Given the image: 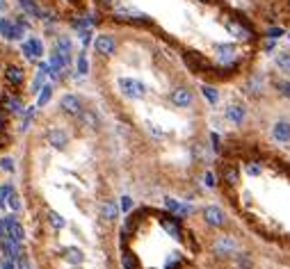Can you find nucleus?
<instances>
[{
  "instance_id": "39",
  "label": "nucleus",
  "mask_w": 290,
  "mask_h": 269,
  "mask_svg": "<svg viewBox=\"0 0 290 269\" xmlns=\"http://www.w3.org/2000/svg\"><path fill=\"white\" fill-rule=\"evenodd\" d=\"M2 240H9V233H7L5 219H0V242H2Z\"/></svg>"
},
{
  "instance_id": "19",
  "label": "nucleus",
  "mask_w": 290,
  "mask_h": 269,
  "mask_svg": "<svg viewBox=\"0 0 290 269\" xmlns=\"http://www.w3.org/2000/svg\"><path fill=\"white\" fill-rule=\"evenodd\" d=\"M62 258H64L69 265H80L82 260H85L82 251L76 249V246H66V249H62Z\"/></svg>"
},
{
  "instance_id": "6",
  "label": "nucleus",
  "mask_w": 290,
  "mask_h": 269,
  "mask_svg": "<svg viewBox=\"0 0 290 269\" xmlns=\"http://www.w3.org/2000/svg\"><path fill=\"white\" fill-rule=\"evenodd\" d=\"M185 62H187V64H190V69L192 71H212V66H211V62H208V59L204 57V55L201 53H185Z\"/></svg>"
},
{
  "instance_id": "10",
  "label": "nucleus",
  "mask_w": 290,
  "mask_h": 269,
  "mask_svg": "<svg viewBox=\"0 0 290 269\" xmlns=\"http://www.w3.org/2000/svg\"><path fill=\"white\" fill-rule=\"evenodd\" d=\"M215 53H217V62L222 64H236V48L229 46V44H217L215 46Z\"/></svg>"
},
{
  "instance_id": "49",
  "label": "nucleus",
  "mask_w": 290,
  "mask_h": 269,
  "mask_svg": "<svg viewBox=\"0 0 290 269\" xmlns=\"http://www.w3.org/2000/svg\"><path fill=\"white\" fill-rule=\"evenodd\" d=\"M288 2H290V0H288Z\"/></svg>"
},
{
  "instance_id": "5",
  "label": "nucleus",
  "mask_w": 290,
  "mask_h": 269,
  "mask_svg": "<svg viewBox=\"0 0 290 269\" xmlns=\"http://www.w3.org/2000/svg\"><path fill=\"white\" fill-rule=\"evenodd\" d=\"M94 48H96L103 57H112L114 48H117V41H114V37H110V34H99L96 41H94Z\"/></svg>"
},
{
  "instance_id": "31",
  "label": "nucleus",
  "mask_w": 290,
  "mask_h": 269,
  "mask_svg": "<svg viewBox=\"0 0 290 269\" xmlns=\"http://www.w3.org/2000/svg\"><path fill=\"white\" fill-rule=\"evenodd\" d=\"M76 71H78V75H87V71H89V64H87V55L80 53L78 55V62H76Z\"/></svg>"
},
{
  "instance_id": "32",
  "label": "nucleus",
  "mask_w": 290,
  "mask_h": 269,
  "mask_svg": "<svg viewBox=\"0 0 290 269\" xmlns=\"http://www.w3.org/2000/svg\"><path fill=\"white\" fill-rule=\"evenodd\" d=\"M14 194V187L9 183L5 185V187H0V208H5L7 201H9V196Z\"/></svg>"
},
{
  "instance_id": "33",
  "label": "nucleus",
  "mask_w": 290,
  "mask_h": 269,
  "mask_svg": "<svg viewBox=\"0 0 290 269\" xmlns=\"http://www.w3.org/2000/svg\"><path fill=\"white\" fill-rule=\"evenodd\" d=\"M236 267H237V269H251V258H249V253H237Z\"/></svg>"
},
{
  "instance_id": "1",
  "label": "nucleus",
  "mask_w": 290,
  "mask_h": 269,
  "mask_svg": "<svg viewBox=\"0 0 290 269\" xmlns=\"http://www.w3.org/2000/svg\"><path fill=\"white\" fill-rule=\"evenodd\" d=\"M23 32H26V25H23L21 21H12V19H2V21H0V34H2L7 41L23 39Z\"/></svg>"
},
{
  "instance_id": "23",
  "label": "nucleus",
  "mask_w": 290,
  "mask_h": 269,
  "mask_svg": "<svg viewBox=\"0 0 290 269\" xmlns=\"http://www.w3.org/2000/svg\"><path fill=\"white\" fill-rule=\"evenodd\" d=\"M19 5L23 7V12H26L27 16H32V19H41V16H44L39 7L34 5V0H19Z\"/></svg>"
},
{
  "instance_id": "9",
  "label": "nucleus",
  "mask_w": 290,
  "mask_h": 269,
  "mask_svg": "<svg viewBox=\"0 0 290 269\" xmlns=\"http://www.w3.org/2000/svg\"><path fill=\"white\" fill-rule=\"evenodd\" d=\"M5 80L9 82L12 87H19L23 85V80H26V73H23V69L16 64H7L5 66Z\"/></svg>"
},
{
  "instance_id": "13",
  "label": "nucleus",
  "mask_w": 290,
  "mask_h": 269,
  "mask_svg": "<svg viewBox=\"0 0 290 269\" xmlns=\"http://www.w3.org/2000/svg\"><path fill=\"white\" fill-rule=\"evenodd\" d=\"M66 142H69V135L62 128H51L48 130V144L53 146V148H64Z\"/></svg>"
},
{
  "instance_id": "7",
  "label": "nucleus",
  "mask_w": 290,
  "mask_h": 269,
  "mask_svg": "<svg viewBox=\"0 0 290 269\" xmlns=\"http://www.w3.org/2000/svg\"><path fill=\"white\" fill-rule=\"evenodd\" d=\"M192 92L187 89V87H178V89H174L172 94H169V100H172L176 107H187V105H192Z\"/></svg>"
},
{
  "instance_id": "18",
  "label": "nucleus",
  "mask_w": 290,
  "mask_h": 269,
  "mask_svg": "<svg viewBox=\"0 0 290 269\" xmlns=\"http://www.w3.org/2000/svg\"><path fill=\"white\" fill-rule=\"evenodd\" d=\"M66 59H69V57L62 55L59 50H53V53H51V71H53L55 78H57L59 73H62V69L66 66Z\"/></svg>"
},
{
  "instance_id": "20",
  "label": "nucleus",
  "mask_w": 290,
  "mask_h": 269,
  "mask_svg": "<svg viewBox=\"0 0 290 269\" xmlns=\"http://www.w3.org/2000/svg\"><path fill=\"white\" fill-rule=\"evenodd\" d=\"M78 121L82 123V128H87V130H96V125H99V119H96V114L89 110H82L78 114Z\"/></svg>"
},
{
  "instance_id": "14",
  "label": "nucleus",
  "mask_w": 290,
  "mask_h": 269,
  "mask_svg": "<svg viewBox=\"0 0 290 269\" xmlns=\"http://www.w3.org/2000/svg\"><path fill=\"white\" fill-rule=\"evenodd\" d=\"M237 178H240V173H237V167L231 162H226L222 164V180H224L226 185H237Z\"/></svg>"
},
{
  "instance_id": "42",
  "label": "nucleus",
  "mask_w": 290,
  "mask_h": 269,
  "mask_svg": "<svg viewBox=\"0 0 290 269\" xmlns=\"http://www.w3.org/2000/svg\"><path fill=\"white\" fill-rule=\"evenodd\" d=\"M247 171H249L251 176H258V173H261V169H258V167H256L254 162H249V164H247Z\"/></svg>"
},
{
  "instance_id": "4",
  "label": "nucleus",
  "mask_w": 290,
  "mask_h": 269,
  "mask_svg": "<svg viewBox=\"0 0 290 269\" xmlns=\"http://www.w3.org/2000/svg\"><path fill=\"white\" fill-rule=\"evenodd\" d=\"M204 221L212 228H224L226 226V215L219 210L217 205H206L204 208Z\"/></svg>"
},
{
  "instance_id": "17",
  "label": "nucleus",
  "mask_w": 290,
  "mask_h": 269,
  "mask_svg": "<svg viewBox=\"0 0 290 269\" xmlns=\"http://www.w3.org/2000/svg\"><path fill=\"white\" fill-rule=\"evenodd\" d=\"M178 221H181L178 217H165V219H162V228H165L172 237L181 240V237H183V233H181V226H178Z\"/></svg>"
},
{
  "instance_id": "27",
  "label": "nucleus",
  "mask_w": 290,
  "mask_h": 269,
  "mask_svg": "<svg viewBox=\"0 0 290 269\" xmlns=\"http://www.w3.org/2000/svg\"><path fill=\"white\" fill-rule=\"evenodd\" d=\"M48 221H51L53 228H64V226H66L64 217L59 215V212H55V210H48Z\"/></svg>"
},
{
  "instance_id": "28",
  "label": "nucleus",
  "mask_w": 290,
  "mask_h": 269,
  "mask_svg": "<svg viewBox=\"0 0 290 269\" xmlns=\"http://www.w3.org/2000/svg\"><path fill=\"white\" fill-rule=\"evenodd\" d=\"M51 96H53V87H51V85H44V87H41L39 98H37V105L44 107V105L48 103V100H51Z\"/></svg>"
},
{
  "instance_id": "34",
  "label": "nucleus",
  "mask_w": 290,
  "mask_h": 269,
  "mask_svg": "<svg viewBox=\"0 0 290 269\" xmlns=\"http://www.w3.org/2000/svg\"><path fill=\"white\" fill-rule=\"evenodd\" d=\"M201 92H204V96H206V98H208V103H212V105L217 103V92H215L212 87L204 85V87H201Z\"/></svg>"
},
{
  "instance_id": "35",
  "label": "nucleus",
  "mask_w": 290,
  "mask_h": 269,
  "mask_svg": "<svg viewBox=\"0 0 290 269\" xmlns=\"http://www.w3.org/2000/svg\"><path fill=\"white\" fill-rule=\"evenodd\" d=\"M7 205H9V208H12L14 212H19L21 208H23V203H21V196H16V194H12V196H9V201H7Z\"/></svg>"
},
{
  "instance_id": "47",
  "label": "nucleus",
  "mask_w": 290,
  "mask_h": 269,
  "mask_svg": "<svg viewBox=\"0 0 290 269\" xmlns=\"http://www.w3.org/2000/svg\"><path fill=\"white\" fill-rule=\"evenodd\" d=\"M2 125H5V114L0 112V128H2Z\"/></svg>"
},
{
  "instance_id": "36",
  "label": "nucleus",
  "mask_w": 290,
  "mask_h": 269,
  "mask_svg": "<svg viewBox=\"0 0 290 269\" xmlns=\"http://www.w3.org/2000/svg\"><path fill=\"white\" fill-rule=\"evenodd\" d=\"M32 117H34L32 107H30V110H26V119H23V123H21V128H23V130H27V125L32 123Z\"/></svg>"
},
{
  "instance_id": "41",
  "label": "nucleus",
  "mask_w": 290,
  "mask_h": 269,
  "mask_svg": "<svg viewBox=\"0 0 290 269\" xmlns=\"http://www.w3.org/2000/svg\"><path fill=\"white\" fill-rule=\"evenodd\" d=\"M0 167H2V169H7V171H12L14 169V162L9 158H2V160H0Z\"/></svg>"
},
{
  "instance_id": "16",
  "label": "nucleus",
  "mask_w": 290,
  "mask_h": 269,
  "mask_svg": "<svg viewBox=\"0 0 290 269\" xmlns=\"http://www.w3.org/2000/svg\"><path fill=\"white\" fill-rule=\"evenodd\" d=\"M272 135L277 142H290V123L288 121H277L272 128Z\"/></svg>"
},
{
  "instance_id": "45",
  "label": "nucleus",
  "mask_w": 290,
  "mask_h": 269,
  "mask_svg": "<svg viewBox=\"0 0 290 269\" xmlns=\"http://www.w3.org/2000/svg\"><path fill=\"white\" fill-rule=\"evenodd\" d=\"M0 269H14V265H12V260H5V263L0 265Z\"/></svg>"
},
{
  "instance_id": "44",
  "label": "nucleus",
  "mask_w": 290,
  "mask_h": 269,
  "mask_svg": "<svg viewBox=\"0 0 290 269\" xmlns=\"http://www.w3.org/2000/svg\"><path fill=\"white\" fill-rule=\"evenodd\" d=\"M19 269H30V265H27V260L23 256L19 258Z\"/></svg>"
},
{
  "instance_id": "3",
  "label": "nucleus",
  "mask_w": 290,
  "mask_h": 269,
  "mask_svg": "<svg viewBox=\"0 0 290 269\" xmlns=\"http://www.w3.org/2000/svg\"><path fill=\"white\" fill-rule=\"evenodd\" d=\"M236 251H237V242L229 235H222L212 242V253L217 258H231Z\"/></svg>"
},
{
  "instance_id": "38",
  "label": "nucleus",
  "mask_w": 290,
  "mask_h": 269,
  "mask_svg": "<svg viewBox=\"0 0 290 269\" xmlns=\"http://www.w3.org/2000/svg\"><path fill=\"white\" fill-rule=\"evenodd\" d=\"M121 210H124V212H131V210H132V198H131V196H124V198H121Z\"/></svg>"
},
{
  "instance_id": "24",
  "label": "nucleus",
  "mask_w": 290,
  "mask_h": 269,
  "mask_svg": "<svg viewBox=\"0 0 290 269\" xmlns=\"http://www.w3.org/2000/svg\"><path fill=\"white\" fill-rule=\"evenodd\" d=\"M274 64H277V69L281 73H288L290 75V53H279L274 57Z\"/></svg>"
},
{
  "instance_id": "29",
  "label": "nucleus",
  "mask_w": 290,
  "mask_h": 269,
  "mask_svg": "<svg viewBox=\"0 0 290 269\" xmlns=\"http://www.w3.org/2000/svg\"><path fill=\"white\" fill-rule=\"evenodd\" d=\"M55 50H59L62 55L69 57V55H71V44H69V39H66V37H59V39L55 41Z\"/></svg>"
},
{
  "instance_id": "46",
  "label": "nucleus",
  "mask_w": 290,
  "mask_h": 269,
  "mask_svg": "<svg viewBox=\"0 0 290 269\" xmlns=\"http://www.w3.org/2000/svg\"><path fill=\"white\" fill-rule=\"evenodd\" d=\"M99 2H101V7H110V5H112V0H99Z\"/></svg>"
},
{
  "instance_id": "8",
  "label": "nucleus",
  "mask_w": 290,
  "mask_h": 269,
  "mask_svg": "<svg viewBox=\"0 0 290 269\" xmlns=\"http://www.w3.org/2000/svg\"><path fill=\"white\" fill-rule=\"evenodd\" d=\"M21 50H23V55H26L27 59H39L41 55H44V44H41L37 37H32V39H27L23 46H21Z\"/></svg>"
},
{
  "instance_id": "15",
  "label": "nucleus",
  "mask_w": 290,
  "mask_h": 269,
  "mask_svg": "<svg viewBox=\"0 0 290 269\" xmlns=\"http://www.w3.org/2000/svg\"><path fill=\"white\" fill-rule=\"evenodd\" d=\"M119 215V205L114 203L112 198H107V201H103L101 203V217L105 219V221H114Z\"/></svg>"
},
{
  "instance_id": "22",
  "label": "nucleus",
  "mask_w": 290,
  "mask_h": 269,
  "mask_svg": "<svg viewBox=\"0 0 290 269\" xmlns=\"http://www.w3.org/2000/svg\"><path fill=\"white\" fill-rule=\"evenodd\" d=\"M244 114H247V112H244V107L242 105H229L226 107V119H229V121H231V123H242L244 121Z\"/></svg>"
},
{
  "instance_id": "30",
  "label": "nucleus",
  "mask_w": 290,
  "mask_h": 269,
  "mask_svg": "<svg viewBox=\"0 0 290 269\" xmlns=\"http://www.w3.org/2000/svg\"><path fill=\"white\" fill-rule=\"evenodd\" d=\"M272 85H274V89H277V92L281 94V96L290 98V82H288V80H274Z\"/></svg>"
},
{
  "instance_id": "2",
  "label": "nucleus",
  "mask_w": 290,
  "mask_h": 269,
  "mask_svg": "<svg viewBox=\"0 0 290 269\" xmlns=\"http://www.w3.org/2000/svg\"><path fill=\"white\" fill-rule=\"evenodd\" d=\"M119 89H121L124 96H128V98H144L146 96L144 82H139V80H135V78H121L119 80Z\"/></svg>"
},
{
  "instance_id": "21",
  "label": "nucleus",
  "mask_w": 290,
  "mask_h": 269,
  "mask_svg": "<svg viewBox=\"0 0 290 269\" xmlns=\"http://www.w3.org/2000/svg\"><path fill=\"white\" fill-rule=\"evenodd\" d=\"M226 27H229V32H231L233 37H237V39H251V30H249V27L240 25V23H236V21H229Z\"/></svg>"
},
{
  "instance_id": "48",
  "label": "nucleus",
  "mask_w": 290,
  "mask_h": 269,
  "mask_svg": "<svg viewBox=\"0 0 290 269\" xmlns=\"http://www.w3.org/2000/svg\"><path fill=\"white\" fill-rule=\"evenodd\" d=\"M201 2H212V0H201Z\"/></svg>"
},
{
  "instance_id": "37",
  "label": "nucleus",
  "mask_w": 290,
  "mask_h": 269,
  "mask_svg": "<svg viewBox=\"0 0 290 269\" xmlns=\"http://www.w3.org/2000/svg\"><path fill=\"white\" fill-rule=\"evenodd\" d=\"M5 105L9 107V112H21L23 107H21V103L16 98H12V100H5Z\"/></svg>"
},
{
  "instance_id": "40",
  "label": "nucleus",
  "mask_w": 290,
  "mask_h": 269,
  "mask_svg": "<svg viewBox=\"0 0 290 269\" xmlns=\"http://www.w3.org/2000/svg\"><path fill=\"white\" fill-rule=\"evenodd\" d=\"M281 34H284L281 27H272V30H267V37H270V39H277V37H281Z\"/></svg>"
},
{
  "instance_id": "26",
  "label": "nucleus",
  "mask_w": 290,
  "mask_h": 269,
  "mask_svg": "<svg viewBox=\"0 0 290 269\" xmlns=\"http://www.w3.org/2000/svg\"><path fill=\"white\" fill-rule=\"evenodd\" d=\"M165 205H167V210L176 212V217H183V215H187V212H190V208H187V205H181L178 201H174V198H167Z\"/></svg>"
},
{
  "instance_id": "12",
  "label": "nucleus",
  "mask_w": 290,
  "mask_h": 269,
  "mask_svg": "<svg viewBox=\"0 0 290 269\" xmlns=\"http://www.w3.org/2000/svg\"><path fill=\"white\" fill-rule=\"evenodd\" d=\"M59 105H62V110L66 112V114H71V117H78L80 112H82V107H80V100L78 96H62V100H59Z\"/></svg>"
},
{
  "instance_id": "25",
  "label": "nucleus",
  "mask_w": 290,
  "mask_h": 269,
  "mask_svg": "<svg viewBox=\"0 0 290 269\" xmlns=\"http://www.w3.org/2000/svg\"><path fill=\"white\" fill-rule=\"evenodd\" d=\"M261 89H263V78H261V75H251L249 82H247V94H254V96H258V94H261Z\"/></svg>"
},
{
  "instance_id": "43",
  "label": "nucleus",
  "mask_w": 290,
  "mask_h": 269,
  "mask_svg": "<svg viewBox=\"0 0 290 269\" xmlns=\"http://www.w3.org/2000/svg\"><path fill=\"white\" fill-rule=\"evenodd\" d=\"M204 180H206V185H208V187H215V176H212L211 171H208V173L204 176Z\"/></svg>"
},
{
  "instance_id": "11",
  "label": "nucleus",
  "mask_w": 290,
  "mask_h": 269,
  "mask_svg": "<svg viewBox=\"0 0 290 269\" xmlns=\"http://www.w3.org/2000/svg\"><path fill=\"white\" fill-rule=\"evenodd\" d=\"M5 223H7V233H9V240L14 242H23V237H26V230L16 221V217H5Z\"/></svg>"
}]
</instances>
